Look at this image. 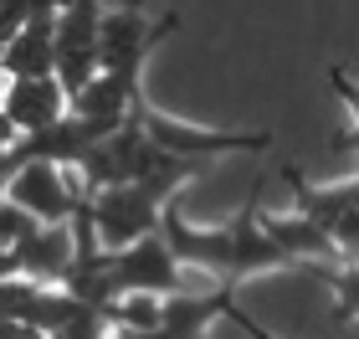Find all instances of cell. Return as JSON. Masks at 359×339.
Segmentation results:
<instances>
[{
    "instance_id": "obj_1",
    "label": "cell",
    "mask_w": 359,
    "mask_h": 339,
    "mask_svg": "<svg viewBox=\"0 0 359 339\" xmlns=\"http://www.w3.org/2000/svg\"><path fill=\"white\" fill-rule=\"evenodd\" d=\"M195 170H205V165L175 159L170 170L149 175V180L97 190V196H93V221H97V241H103V252H123V247H134V241L154 237V232H159V221H165V211H170L165 201L190 180Z\"/></svg>"
},
{
    "instance_id": "obj_2",
    "label": "cell",
    "mask_w": 359,
    "mask_h": 339,
    "mask_svg": "<svg viewBox=\"0 0 359 339\" xmlns=\"http://www.w3.org/2000/svg\"><path fill=\"white\" fill-rule=\"evenodd\" d=\"M175 31V15L165 11L159 21L144 15V0H118L113 11H103V36H97V72L144 83V62L159 41Z\"/></svg>"
},
{
    "instance_id": "obj_3",
    "label": "cell",
    "mask_w": 359,
    "mask_h": 339,
    "mask_svg": "<svg viewBox=\"0 0 359 339\" xmlns=\"http://www.w3.org/2000/svg\"><path fill=\"white\" fill-rule=\"evenodd\" d=\"M139 124H144V134L154 139L159 154L190 159V165H210L216 154H247V149H267V144H272L267 128H252V134H221V128H195V124L165 119V113H154L149 103L139 108Z\"/></svg>"
},
{
    "instance_id": "obj_4",
    "label": "cell",
    "mask_w": 359,
    "mask_h": 339,
    "mask_svg": "<svg viewBox=\"0 0 359 339\" xmlns=\"http://www.w3.org/2000/svg\"><path fill=\"white\" fill-rule=\"evenodd\" d=\"M97 36H103V6L97 0H67L57 11V83L72 98L97 77Z\"/></svg>"
},
{
    "instance_id": "obj_5",
    "label": "cell",
    "mask_w": 359,
    "mask_h": 339,
    "mask_svg": "<svg viewBox=\"0 0 359 339\" xmlns=\"http://www.w3.org/2000/svg\"><path fill=\"white\" fill-rule=\"evenodd\" d=\"M83 196H88V190L72 185L67 170H62V165H41V159L21 165L15 180L6 185V201H15L26 216H36L41 226H67Z\"/></svg>"
},
{
    "instance_id": "obj_6",
    "label": "cell",
    "mask_w": 359,
    "mask_h": 339,
    "mask_svg": "<svg viewBox=\"0 0 359 339\" xmlns=\"http://www.w3.org/2000/svg\"><path fill=\"white\" fill-rule=\"evenodd\" d=\"M0 113L26 134H41V128L62 124L72 113V93L57 83V77H21V83H6L0 93Z\"/></svg>"
},
{
    "instance_id": "obj_7",
    "label": "cell",
    "mask_w": 359,
    "mask_h": 339,
    "mask_svg": "<svg viewBox=\"0 0 359 339\" xmlns=\"http://www.w3.org/2000/svg\"><path fill=\"white\" fill-rule=\"evenodd\" d=\"M15 262H21V278L36 288H67L72 267H77V237L72 221L67 226H41L36 237H26L15 247Z\"/></svg>"
},
{
    "instance_id": "obj_8",
    "label": "cell",
    "mask_w": 359,
    "mask_h": 339,
    "mask_svg": "<svg viewBox=\"0 0 359 339\" xmlns=\"http://www.w3.org/2000/svg\"><path fill=\"white\" fill-rule=\"evenodd\" d=\"M226 232H231V262H236V283L241 278H257V272H283V267H298L292 257L277 247L262 226V211H257V201L247 211H236L226 221Z\"/></svg>"
},
{
    "instance_id": "obj_9",
    "label": "cell",
    "mask_w": 359,
    "mask_h": 339,
    "mask_svg": "<svg viewBox=\"0 0 359 339\" xmlns=\"http://www.w3.org/2000/svg\"><path fill=\"white\" fill-rule=\"evenodd\" d=\"M0 77L21 83V77H57V11H41L6 52H0Z\"/></svg>"
},
{
    "instance_id": "obj_10",
    "label": "cell",
    "mask_w": 359,
    "mask_h": 339,
    "mask_svg": "<svg viewBox=\"0 0 359 339\" xmlns=\"http://www.w3.org/2000/svg\"><path fill=\"white\" fill-rule=\"evenodd\" d=\"M62 6H67V0H0V52H6L41 11H62Z\"/></svg>"
},
{
    "instance_id": "obj_11",
    "label": "cell",
    "mask_w": 359,
    "mask_h": 339,
    "mask_svg": "<svg viewBox=\"0 0 359 339\" xmlns=\"http://www.w3.org/2000/svg\"><path fill=\"white\" fill-rule=\"evenodd\" d=\"M318 283H329L334 293V309L344 319H359V262H339V267H318L313 272Z\"/></svg>"
},
{
    "instance_id": "obj_12",
    "label": "cell",
    "mask_w": 359,
    "mask_h": 339,
    "mask_svg": "<svg viewBox=\"0 0 359 339\" xmlns=\"http://www.w3.org/2000/svg\"><path fill=\"white\" fill-rule=\"evenodd\" d=\"M36 232H41V221H36V216H26L15 201L0 196V252H15L26 237H36Z\"/></svg>"
},
{
    "instance_id": "obj_13",
    "label": "cell",
    "mask_w": 359,
    "mask_h": 339,
    "mask_svg": "<svg viewBox=\"0 0 359 339\" xmlns=\"http://www.w3.org/2000/svg\"><path fill=\"white\" fill-rule=\"evenodd\" d=\"M334 252H339V262H359V206L334 226Z\"/></svg>"
}]
</instances>
